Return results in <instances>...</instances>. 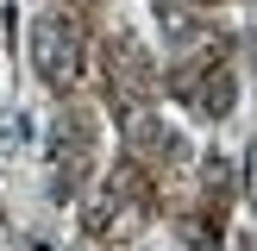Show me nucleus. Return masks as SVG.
I'll return each instance as SVG.
<instances>
[{
    "instance_id": "obj_1",
    "label": "nucleus",
    "mask_w": 257,
    "mask_h": 251,
    "mask_svg": "<svg viewBox=\"0 0 257 251\" xmlns=\"http://www.w3.org/2000/svg\"><path fill=\"white\" fill-rule=\"evenodd\" d=\"M32 63H38V75L50 88H69L82 75V25L69 13H44L32 25Z\"/></svg>"
},
{
    "instance_id": "obj_2",
    "label": "nucleus",
    "mask_w": 257,
    "mask_h": 251,
    "mask_svg": "<svg viewBox=\"0 0 257 251\" xmlns=\"http://www.w3.org/2000/svg\"><path fill=\"white\" fill-rule=\"evenodd\" d=\"M188 94H195L207 113H226V107H232V75H226V69H207V82L188 88Z\"/></svg>"
}]
</instances>
